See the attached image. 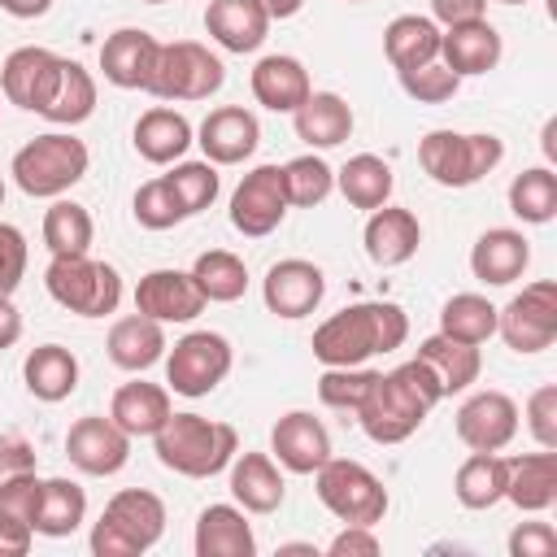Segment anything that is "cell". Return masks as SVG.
Here are the masks:
<instances>
[{
    "label": "cell",
    "mask_w": 557,
    "mask_h": 557,
    "mask_svg": "<svg viewBox=\"0 0 557 557\" xmlns=\"http://www.w3.org/2000/svg\"><path fill=\"white\" fill-rule=\"evenodd\" d=\"M287 191H283V165H257L239 178L231 196V226L248 239H265L287 218Z\"/></svg>",
    "instance_id": "12"
},
{
    "label": "cell",
    "mask_w": 557,
    "mask_h": 557,
    "mask_svg": "<svg viewBox=\"0 0 557 557\" xmlns=\"http://www.w3.org/2000/svg\"><path fill=\"white\" fill-rule=\"evenodd\" d=\"M500 157L505 144L492 131H426L418 144V161L440 187H474L483 174L500 165Z\"/></svg>",
    "instance_id": "6"
},
{
    "label": "cell",
    "mask_w": 557,
    "mask_h": 557,
    "mask_svg": "<svg viewBox=\"0 0 557 557\" xmlns=\"http://www.w3.org/2000/svg\"><path fill=\"white\" fill-rule=\"evenodd\" d=\"M487 17V0H431V22L440 26H461Z\"/></svg>",
    "instance_id": "55"
},
{
    "label": "cell",
    "mask_w": 557,
    "mask_h": 557,
    "mask_svg": "<svg viewBox=\"0 0 557 557\" xmlns=\"http://www.w3.org/2000/svg\"><path fill=\"white\" fill-rule=\"evenodd\" d=\"M366 257L374 261V265H383V270H392V265H405L413 252H418V244H422V226H418V218L409 213V209H400V205H379V209H370V222H366Z\"/></svg>",
    "instance_id": "24"
},
{
    "label": "cell",
    "mask_w": 557,
    "mask_h": 557,
    "mask_svg": "<svg viewBox=\"0 0 557 557\" xmlns=\"http://www.w3.org/2000/svg\"><path fill=\"white\" fill-rule=\"evenodd\" d=\"M500 52H505V39H500V30L487 17L440 30V57H444V65L457 78H474V74L496 70L500 65Z\"/></svg>",
    "instance_id": "21"
},
{
    "label": "cell",
    "mask_w": 557,
    "mask_h": 557,
    "mask_svg": "<svg viewBox=\"0 0 557 557\" xmlns=\"http://www.w3.org/2000/svg\"><path fill=\"white\" fill-rule=\"evenodd\" d=\"M87 165H91V152H87L83 139H74L70 131H48V135H35L30 144H22V148L13 152L9 174H13V183H17L26 196H35V200H57V196H65L74 183H83Z\"/></svg>",
    "instance_id": "4"
},
{
    "label": "cell",
    "mask_w": 557,
    "mask_h": 557,
    "mask_svg": "<svg viewBox=\"0 0 557 557\" xmlns=\"http://www.w3.org/2000/svg\"><path fill=\"white\" fill-rule=\"evenodd\" d=\"M157 57H161V39H152L139 26H122L100 44V70L122 91H148L157 74Z\"/></svg>",
    "instance_id": "18"
},
{
    "label": "cell",
    "mask_w": 557,
    "mask_h": 557,
    "mask_svg": "<svg viewBox=\"0 0 557 557\" xmlns=\"http://www.w3.org/2000/svg\"><path fill=\"white\" fill-rule=\"evenodd\" d=\"M22 379H26V392L35 400L57 405V400L74 396V387H78V357L65 344H39L26 352Z\"/></svg>",
    "instance_id": "33"
},
{
    "label": "cell",
    "mask_w": 557,
    "mask_h": 557,
    "mask_svg": "<svg viewBox=\"0 0 557 557\" xmlns=\"http://www.w3.org/2000/svg\"><path fill=\"white\" fill-rule=\"evenodd\" d=\"M527 265H531V244H527V235L513 231V226H492V231H483V235L474 239V248H470V270H474V278L487 283V287H509V283H518Z\"/></svg>",
    "instance_id": "22"
},
{
    "label": "cell",
    "mask_w": 557,
    "mask_h": 557,
    "mask_svg": "<svg viewBox=\"0 0 557 557\" xmlns=\"http://www.w3.org/2000/svg\"><path fill=\"white\" fill-rule=\"evenodd\" d=\"M0 205H4V178H0Z\"/></svg>",
    "instance_id": "61"
},
{
    "label": "cell",
    "mask_w": 557,
    "mask_h": 557,
    "mask_svg": "<svg viewBox=\"0 0 557 557\" xmlns=\"http://www.w3.org/2000/svg\"><path fill=\"white\" fill-rule=\"evenodd\" d=\"M248 87H252V100L261 109H270V113H296L305 104V96L313 91L309 87V70L287 52L261 57L252 65V74H248Z\"/></svg>",
    "instance_id": "23"
},
{
    "label": "cell",
    "mask_w": 557,
    "mask_h": 557,
    "mask_svg": "<svg viewBox=\"0 0 557 557\" xmlns=\"http://www.w3.org/2000/svg\"><path fill=\"white\" fill-rule=\"evenodd\" d=\"M383 52L392 70H413L426 61H440V26L422 13H400L383 30Z\"/></svg>",
    "instance_id": "36"
},
{
    "label": "cell",
    "mask_w": 557,
    "mask_h": 557,
    "mask_svg": "<svg viewBox=\"0 0 557 557\" xmlns=\"http://www.w3.org/2000/svg\"><path fill=\"white\" fill-rule=\"evenodd\" d=\"M496 4H527V0H496Z\"/></svg>",
    "instance_id": "60"
},
{
    "label": "cell",
    "mask_w": 557,
    "mask_h": 557,
    "mask_svg": "<svg viewBox=\"0 0 557 557\" xmlns=\"http://www.w3.org/2000/svg\"><path fill=\"white\" fill-rule=\"evenodd\" d=\"M91 113H96V78H91L78 61L65 57V65H61V83H57V91H52L44 117L57 122V126H78V122H87Z\"/></svg>",
    "instance_id": "41"
},
{
    "label": "cell",
    "mask_w": 557,
    "mask_h": 557,
    "mask_svg": "<svg viewBox=\"0 0 557 557\" xmlns=\"http://www.w3.org/2000/svg\"><path fill=\"white\" fill-rule=\"evenodd\" d=\"M231 366H235V348H231L226 335H218V331H187L165 352V383H170V392L196 400V396H209L231 374Z\"/></svg>",
    "instance_id": "10"
},
{
    "label": "cell",
    "mask_w": 557,
    "mask_h": 557,
    "mask_svg": "<svg viewBox=\"0 0 557 557\" xmlns=\"http://www.w3.org/2000/svg\"><path fill=\"white\" fill-rule=\"evenodd\" d=\"M557 531L548 522H518L509 535V557H553Z\"/></svg>",
    "instance_id": "52"
},
{
    "label": "cell",
    "mask_w": 557,
    "mask_h": 557,
    "mask_svg": "<svg viewBox=\"0 0 557 557\" xmlns=\"http://www.w3.org/2000/svg\"><path fill=\"white\" fill-rule=\"evenodd\" d=\"M61 65H65V57H57L48 48H35V44L13 48L4 57V65H0V91H4V100L44 117V109H48L57 83H61Z\"/></svg>",
    "instance_id": "13"
},
{
    "label": "cell",
    "mask_w": 557,
    "mask_h": 557,
    "mask_svg": "<svg viewBox=\"0 0 557 557\" xmlns=\"http://www.w3.org/2000/svg\"><path fill=\"white\" fill-rule=\"evenodd\" d=\"M152 448L165 470L183 479H213L235 461L239 435L231 422H213L200 413H170L165 426L152 435Z\"/></svg>",
    "instance_id": "3"
},
{
    "label": "cell",
    "mask_w": 557,
    "mask_h": 557,
    "mask_svg": "<svg viewBox=\"0 0 557 557\" xmlns=\"http://www.w3.org/2000/svg\"><path fill=\"white\" fill-rule=\"evenodd\" d=\"M379 370H366V366H326L322 379H318V400L331 405V409H357L370 392Z\"/></svg>",
    "instance_id": "46"
},
{
    "label": "cell",
    "mask_w": 557,
    "mask_h": 557,
    "mask_svg": "<svg viewBox=\"0 0 557 557\" xmlns=\"http://www.w3.org/2000/svg\"><path fill=\"white\" fill-rule=\"evenodd\" d=\"M509 213L531 222V226H544L557 218V174L548 165H535V170H522L513 183H509Z\"/></svg>",
    "instance_id": "43"
},
{
    "label": "cell",
    "mask_w": 557,
    "mask_h": 557,
    "mask_svg": "<svg viewBox=\"0 0 557 557\" xmlns=\"http://www.w3.org/2000/svg\"><path fill=\"white\" fill-rule=\"evenodd\" d=\"M87 518V492L74 479H44L39 483V500H35V535L48 540H65L83 527Z\"/></svg>",
    "instance_id": "35"
},
{
    "label": "cell",
    "mask_w": 557,
    "mask_h": 557,
    "mask_svg": "<svg viewBox=\"0 0 557 557\" xmlns=\"http://www.w3.org/2000/svg\"><path fill=\"white\" fill-rule=\"evenodd\" d=\"M205 30L226 52H257L270 35V13L257 0H209Z\"/></svg>",
    "instance_id": "25"
},
{
    "label": "cell",
    "mask_w": 557,
    "mask_h": 557,
    "mask_svg": "<svg viewBox=\"0 0 557 557\" xmlns=\"http://www.w3.org/2000/svg\"><path fill=\"white\" fill-rule=\"evenodd\" d=\"M322 296H326V274H322V265H313V261H305V257H283V261H274L270 270H265V278H261V300H265V309L274 313V318H305V313H313L318 305H322Z\"/></svg>",
    "instance_id": "14"
},
{
    "label": "cell",
    "mask_w": 557,
    "mask_h": 557,
    "mask_svg": "<svg viewBox=\"0 0 557 557\" xmlns=\"http://www.w3.org/2000/svg\"><path fill=\"white\" fill-rule=\"evenodd\" d=\"M165 535V500L148 487H122L109 496L100 522L91 527L96 557H139Z\"/></svg>",
    "instance_id": "5"
},
{
    "label": "cell",
    "mask_w": 557,
    "mask_h": 557,
    "mask_svg": "<svg viewBox=\"0 0 557 557\" xmlns=\"http://www.w3.org/2000/svg\"><path fill=\"white\" fill-rule=\"evenodd\" d=\"M318 500L344 522V527H379L387 513V487L374 470L348 457H326L313 470Z\"/></svg>",
    "instance_id": "8"
},
{
    "label": "cell",
    "mask_w": 557,
    "mask_h": 557,
    "mask_svg": "<svg viewBox=\"0 0 557 557\" xmlns=\"http://www.w3.org/2000/svg\"><path fill=\"white\" fill-rule=\"evenodd\" d=\"M196 557H252L257 535L239 505H205L196 518Z\"/></svg>",
    "instance_id": "29"
},
{
    "label": "cell",
    "mask_w": 557,
    "mask_h": 557,
    "mask_svg": "<svg viewBox=\"0 0 557 557\" xmlns=\"http://www.w3.org/2000/svg\"><path fill=\"white\" fill-rule=\"evenodd\" d=\"M22 339V313L13 305V296H0V352L13 348Z\"/></svg>",
    "instance_id": "56"
},
{
    "label": "cell",
    "mask_w": 557,
    "mask_h": 557,
    "mask_svg": "<svg viewBox=\"0 0 557 557\" xmlns=\"http://www.w3.org/2000/svg\"><path fill=\"white\" fill-rule=\"evenodd\" d=\"M35 540V527L9 509H0V557H26Z\"/></svg>",
    "instance_id": "54"
},
{
    "label": "cell",
    "mask_w": 557,
    "mask_h": 557,
    "mask_svg": "<svg viewBox=\"0 0 557 557\" xmlns=\"http://www.w3.org/2000/svg\"><path fill=\"white\" fill-rule=\"evenodd\" d=\"M170 413H174V409H170V387L144 383V379L122 383V387L113 392V400H109V418H113L131 440L157 435Z\"/></svg>",
    "instance_id": "30"
},
{
    "label": "cell",
    "mask_w": 557,
    "mask_h": 557,
    "mask_svg": "<svg viewBox=\"0 0 557 557\" xmlns=\"http://www.w3.org/2000/svg\"><path fill=\"white\" fill-rule=\"evenodd\" d=\"M518 435V405L513 396L487 387L461 400L457 409V440L470 453H500L509 440Z\"/></svg>",
    "instance_id": "15"
},
{
    "label": "cell",
    "mask_w": 557,
    "mask_h": 557,
    "mask_svg": "<svg viewBox=\"0 0 557 557\" xmlns=\"http://www.w3.org/2000/svg\"><path fill=\"white\" fill-rule=\"evenodd\" d=\"M191 278L205 292V300H213V305H231V300H239L248 292V265H244V257H235L226 248L200 252L191 261Z\"/></svg>",
    "instance_id": "40"
},
{
    "label": "cell",
    "mask_w": 557,
    "mask_h": 557,
    "mask_svg": "<svg viewBox=\"0 0 557 557\" xmlns=\"http://www.w3.org/2000/svg\"><path fill=\"white\" fill-rule=\"evenodd\" d=\"M527 431L540 448H557V383H544L527 396Z\"/></svg>",
    "instance_id": "49"
},
{
    "label": "cell",
    "mask_w": 557,
    "mask_h": 557,
    "mask_svg": "<svg viewBox=\"0 0 557 557\" xmlns=\"http://www.w3.org/2000/svg\"><path fill=\"white\" fill-rule=\"evenodd\" d=\"M196 144H200L205 161H213V165H239V161H248L257 152L261 122L244 104H222V109H209V117L196 131Z\"/></svg>",
    "instance_id": "19"
},
{
    "label": "cell",
    "mask_w": 557,
    "mask_h": 557,
    "mask_svg": "<svg viewBox=\"0 0 557 557\" xmlns=\"http://www.w3.org/2000/svg\"><path fill=\"white\" fill-rule=\"evenodd\" d=\"M379 548H383V544H379L374 527H344V531L326 544L331 557H374Z\"/></svg>",
    "instance_id": "53"
},
{
    "label": "cell",
    "mask_w": 557,
    "mask_h": 557,
    "mask_svg": "<svg viewBox=\"0 0 557 557\" xmlns=\"http://www.w3.org/2000/svg\"><path fill=\"white\" fill-rule=\"evenodd\" d=\"M296 122V139H305L309 148H339L352 135V104L335 91H309L305 104L292 113Z\"/></svg>",
    "instance_id": "32"
},
{
    "label": "cell",
    "mask_w": 557,
    "mask_h": 557,
    "mask_svg": "<svg viewBox=\"0 0 557 557\" xmlns=\"http://www.w3.org/2000/svg\"><path fill=\"white\" fill-rule=\"evenodd\" d=\"M231 496L244 513H274L287 496L283 470L265 453H235L231 461Z\"/></svg>",
    "instance_id": "26"
},
{
    "label": "cell",
    "mask_w": 557,
    "mask_h": 557,
    "mask_svg": "<svg viewBox=\"0 0 557 557\" xmlns=\"http://www.w3.org/2000/svg\"><path fill=\"white\" fill-rule=\"evenodd\" d=\"M96 239V222L91 213L78 205V200H52L48 213H44V244L52 257H65V252H87Z\"/></svg>",
    "instance_id": "42"
},
{
    "label": "cell",
    "mask_w": 557,
    "mask_h": 557,
    "mask_svg": "<svg viewBox=\"0 0 557 557\" xmlns=\"http://www.w3.org/2000/svg\"><path fill=\"white\" fill-rule=\"evenodd\" d=\"M26 235L13 222H0V296H13L26 278Z\"/></svg>",
    "instance_id": "50"
},
{
    "label": "cell",
    "mask_w": 557,
    "mask_h": 557,
    "mask_svg": "<svg viewBox=\"0 0 557 557\" xmlns=\"http://www.w3.org/2000/svg\"><path fill=\"white\" fill-rule=\"evenodd\" d=\"M0 9L9 13V17H44L48 9H52V0H0Z\"/></svg>",
    "instance_id": "57"
},
{
    "label": "cell",
    "mask_w": 557,
    "mask_h": 557,
    "mask_svg": "<svg viewBox=\"0 0 557 557\" xmlns=\"http://www.w3.org/2000/svg\"><path fill=\"white\" fill-rule=\"evenodd\" d=\"M496 335L513 352H544L557 339V283H527L505 309H496Z\"/></svg>",
    "instance_id": "11"
},
{
    "label": "cell",
    "mask_w": 557,
    "mask_h": 557,
    "mask_svg": "<svg viewBox=\"0 0 557 557\" xmlns=\"http://www.w3.org/2000/svg\"><path fill=\"white\" fill-rule=\"evenodd\" d=\"M191 144H196L191 122H187L178 109H170V104H152V109H144L139 122H135V152H139L144 161H152V165H174V161H183V152H187Z\"/></svg>",
    "instance_id": "27"
},
{
    "label": "cell",
    "mask_w": 557,
    "mask_h": 557,
    "mask_svg": "<svg viewBox=\"0 0 557 557\" xmlns=\"http://www.w3.org/2000/svg\"><path fill=\"white\" fill-rule=\"evenodd\" d=\"M183 209V218H196L200 209H209L218 200V165L213 161H178L170 174H161Z\"/></svg>",
    "instance_id": "45"
},
{
    "label": "cell",
    "mask_w": 557,
    "mask_h": 557,
    "mask_svg": "<svg viewBox=\"0 0 557 557\" xmlns=\"http://www.w3.org/2000/svg\"><path fill=\"white\" fill-rule=\"evenodd\" d=\"M205 292L196 287L191 270H148L135 283V309L148 313L152 322H191L196 313H205Z\"/></svg>",
    "instance_id": "17"
},
{
    "label": "cell",
    "mask_w": 557,
    "mask_h": 557,
    "mask_svg": "<svg viewBox=\"0 0 557 557\" xmlns=\"http://www.w3.org/2000/svg\"><path fill=\"white\" fill-rule=\"evenodd\" d=\"M222 83H226L222 57H213L196 39H174V44H161L148 96H157V100H209Z\"/></svg>",
    "instance_id": "9"
},
{
    "label": "cell",
    "mask_w": 557,
    "mask_h": 557,
    "mask_svg": "<svg viewBox=\"0 0 557 557\" xmlns=\"http://www.w3.org/2000/svg\"><path fill=\"white\" fill-rule=\"evenodd\" d=\"M400 74V91L418 104H444L457 96L461 78L444 65V61H426V65H413V70H396Z\"/></svg>",
    "instance_id": "47"
},
{
    "label": "cell",
    "mask_w": 557,
    "mask_h": 557,
    "mask_svg": "<svg viewBox=\"0 0 557 557\" xmlns=\"http://www.w3.org/2000/svg\"><path fill=\"white\" fill-rule=\"evenodd\" d=\"M409 339V318L396 300H361L331 313L313 331V357L322 366H366Z\"/></svg>",
    "instance_id": "2"
},
{
    "label": "cell",
    "mask_w": 557,
    "mask_h": 557,
    "mask_svg": "<svg viewBox=\"0 0 557 557\" xmlns=\"http://www.w3.org/2000/svg\"><path fill=\"white\" fill-rule=\"evenodd\" d=\"M44 287L61 309L78 318H104L122 300V274L109 261H96L87 252L52 257L44 270Z\"/></svg>",
    "instance_id": "7"
},
{
    "label": "cell",
    "mask_w": 557,
    "mask_h": 557,
    "mask_svg": "<svg viewBox=\"0 0 557 557\" xmlns=\"http://www.w3.org/2000/svg\"><path fill=\"white\" fill-rule=\"evenodd\" d=\"M278 553H309V557H318V548H313V544H283Z\"/></svg>",
    "instance_id": "59"
},
{
    "label": "cell",
    "mask_w": 557,
    "mask_h": 557,
    "mask_svg": "<svg viewBox=\"0 0 557 557\" xmlns=\"http://www.w3.org/2000/svg\"><path fill=\"white\" fill-rule=\"evenodd\" d=\"M505 483H509V457L500 453H470L457 474H453V492L466 509H492L505 500Z\"/></svg>",
    "instance_id": "37"
},
{
    "label": "cell",
    "mask_w": 557,
    "mask_h": 557,
    "mask_svg": "<svg viewBox=\"0 0 557 557\" xmlns=\"http://www.w3.org/2000/svg\"><path fill=\"white\" fill-rule=\"evenodd\" d=\"M435 400H444V392H440L435 374L426 370V361L413 357V361L396 366L392 374H374L366 400L352 413L374 444H400L426 422Z\"/></svg>",
    "instance_id": "1"
},
{
    "label": "cell",
    "mask_w": 557,
    "mask_h": 557,
    "mask_svg": "<svg viewBox=\"0 0 557 557\" xmlns=\"http://www.w3.org/2000/svg\"><path fill=\"white\" fill-rule=\"evenodd\" d=\"M270 453L283 470L292 474H313L326 457H331V431L309 413V409H292L274 422L270 431Z\"/></svg>",
    "instance_id": "20"
},
{
    "label": "cell",
    "mask_w": 557,
    "mask_h": 557,
    "mask_svg": "<svg viewBox=\"0 0 557 557\" xmlns=\"http://www.w3.org/2000/svg\"><path fill=\"white\" fill-rule=\"evenodd\" d=\"M104 348H109V361H113L117 370L139 374V370L157 366L170 344H165V326L135 309V313H126V318H117V322L109 326Z\"/></svg>",
    "instance_id": "28"
},
{
    "label": "cell",
    "mask_w": 557,
    "mask_h": 557,
    "mask_svg": "<svg viewBox=\"0 0 557 557\" xmlns=\"http://www.w3.org/2000/svg\"><path fill=\"white\" fill-rule=\"evenodd\" d=\"M283 191H287V205L313 209L335 191V170L318 152H300L283 165Z\"/></svg>",
    "instance_id": "44"
},
{
    "label": "cell",
    "mask_w": 557,
    "mask_h": 557,
    "mask_svg": "<svg viewBox=\"0 0 557 557\" xmlns=\"http://www.w3.org/2000/svg\"><path fill=\"white\" fill-rule=\"evenodd\" d=\"M65 457L83 470V474H117L126 461H131V435L113 422V418H100V413H87L78 418L70 431H65Z\"/></svg>",
    "instance_id": "16"
},
{
    "label": "cell",
    "mask_w": 557,
    "mask_h": 557,
    "mask_svg": "<svg viewBox=\"0 0 557 557\" xmlns=\"http://www.w3.org/2000/svg\"><path fill=\"white\" fill-rule=\"evenodd\" d=\"M144 4H165V0H144Z\"/></svg>",
    "instance_id": "62"
},
{
    "label": "cell",
    "mask_w": 557,
    "mask_h": 557,
    "mask_svg": "<svg viewBox=\"0 0 557 557\" xmlns=\"http://www.w3.org/2000/svg\"><path fill=\"white\" fill-rule=\"evenodd\" d=\"M131 213H135V222H139L144 231H170V226L183 222V209H178V200H174V191H170L165 178H148V183L135 191Z\"/></svg>",
    "instance_id": "48"
},
{
    "label": "cell",
    "mask_w": 557,
    "mask_h": 557,
    "mask_svg": "<svg viewBox=\"0 0 557 557\" xmlns=\"http://www.w3.org/2000/svg\"><path fill=\"white\" fill-rule=\"evenodd\" d=\"M440 335L461 344H487L496 335V305L479 292H457L440 309Z\"/></svg>",
    "instance_id": "39"
},
{
    "label": "cell",
    "mask_w": 557,
    "mask_h": 557,
    "mask_svg": "<svg viewBox=\"0 0 557 557\" xmlns=\"http://www.w3.org/2000/svg\"><path fill=\"white\" fill-rule=\"evenodd\" d=\"M335 187H339V196H344L352 209H379V205L392 200L396 178H392V165H387L383 157L357 152V157H348V161L335 170Z\"/></svg>",
    "instance_id": "38"
},
{
    "label": "cell",
    "mask_w": 557,
    "mask_h": 557,
    "mask_svg": "<svg viewBox=\"0 0 557 557\" xmlns=\"http://www.w3.org/2000/svg\"><path fill=\"white\" fill-rule=\"evenodd\" d=\"M418 361H426V370L435 374L444 396L466 392L479 379V370H483L479 344H461V339H448V335H426L418 344Z\"/></svg>",
    "instance_id": "34"
},
{
    "label": "cell",
    "mask_w": 557,
    "mask_h": 557,
    "mask_svg": "<svg viewBox=\"0 0 557 557\" xmlns=\"http://www.w3.org/2000/svg\"><path fill=\"white\" fill-rule=\"evenodd\" d=\"M344 4H361V0H344Z\"/></svg>",
    "instance_id": "63"
},
{
    "label": "cell",
    "mask_w": 557,
    "mask_h": 557,
    "mask_svg": "<svg viewBox=\"0 0 557 557\" xmlns=\"http://www.w3.org/2000/svg\"><path fill=\"white\" fill-rule=\"evenodd\" d=\"M505 500H513L522 513H544L557 500V453L540 448V453L509 457Z\"/></svg>",
    "instance_id": "31"
},
{
    "label": "cell",
    "mask_w": 557,
    "mask_h": 557,
    "mask_svg": "<svg viewBox=\"0 0 557 557\" xmlns=\"http://www.w3.org/2000/svg\"><path fill=\"white\" fill-rule=\"evenodd\" d=\"M257 4L270 13V22H287V17H296L305 9V0H257Z\"/></svg>",
    "instance_id": "58"
},
{
    "label": "cell",
    "mask_w": 557,
    "mask_h": 557,
    "mask_svg": "<svg viewBox=\"0 0 557 557\" xmlns=\"http://www.w3.org/2000/svg\"><path fill=\"white\" fill-rule=\"evenodd\" d=\"M35 466H39V461H35L30 440L17 435V431H0V487H9V483L22 479V474H39Z\"/></svg>",
    "instance_id": "51"
}]
</instances>
